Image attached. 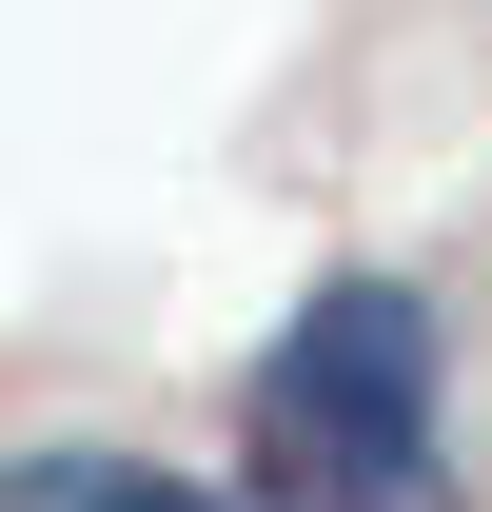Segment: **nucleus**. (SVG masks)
I'll return each instance as SVG.
<instances>
[{"label":"nucleus","mask_w":492,"mask_h":512,"mask_svg":"<svg viewBox=\"0 0 492 512\" xmlns=\"http://www.w3.org/2000/svg\"><path fill=\"white\" fill-rule=\"evenodd\" d=\"M0 512H256V493H217L138 434H0Z\"/></svg>","instance_id":"f03ea898"},{"label":"nucleus","mask_w":492,"mask_h":512,"mask_svg":"<svg viewBox=\"0 0 492 512\" xmlns=\"http://www.w3.org/2000/svg\"><path fill=\"white\" fill-rule=\"evenodd\" d=\"M237 453H256V512H473V473H453V316H433V276L335 256L296 316L237 355Z\"/></svg>","instance_id":"f257e3e1"}]
</instances>
